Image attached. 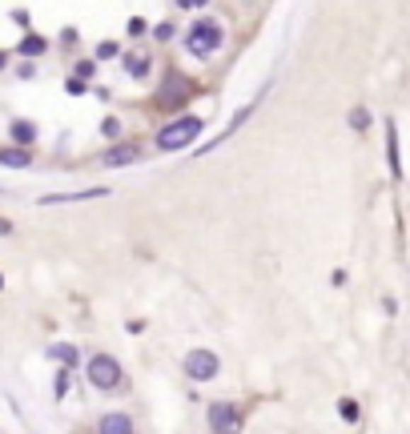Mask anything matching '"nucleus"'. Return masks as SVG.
I'll use <instances>...</instances> for the list:
<instances>
[{
	"mask_svg": "<svg viewBox=\"0 0 410 434\" xmlns=\"http://www.w3.org/2000/svg\"><path fill=\"white\" fill-rule=\"evenodd\" d=\"M201 129H205L201 117H177V121H169L161 133H157V149H161V153L186 149V145H193V141L201 137Z\"/></svg>",
	"mask_w": 410,
	"mask_h": 434,
	"instance_id": "obj_1",
	"label": "nucleus"
},
{
	"mask_svg": "<svg viewBox=\"0 0 410 434\" xmlns=\"http://www.w3.org/2000/svg\"><path fill=\"white\" fill-rule=\"evenodd\" d=\"M217 45H222V25L217 21H198V25L186 28V49L193 57H210V52H217Z\"/></svg>",
	"mask_w": 410,
	"mask_h": 434,
	"instance_id": "obj_2",
	"label": "nucleus"
},
{
	"mask_svg": "<svg viewBox=\"0 0 410 434\" xmlns=\"http://www.w3.org/2000/svg\"><path fill=\"white\" fill-rule=\"evenodd\" d=\"M85 374H89V382L97 386V390H117L121 386V362L117 358H109V354H93L89 358V366H85Z\"/></svg>",
	"mask_w": 410,
	"mask_h": 434,
	"instance_id": "obj_3",
	"label": "nucleus"
},
{
	"mask_svg": "<svg viewBox=\"0 0 410 434\" xmlns=\"http://www.w3.org/2000/svg\"><path fill=\"white\" fill-rule=\"evenodd\" d=\"M217 370H222V362L213 350H189L186 354V374L193 382H210V378H217Z\"/></svg>",
	"mask_w": 410,
	"mask_h": 434,
	"instance_id": "obj_4",
	"label": "nucleus"
},
{
	"mask_svg": "<svg viewBox=\"0 0 410 434\" xmlns=\"http://www.w3.org/2000/svg\"><path fill=\"white\" fill-rule=\"evenodd\" d=\"M109 189H81V193H49L40 198V205H73V201H89V198H105Z\"/></svg>",
	"mask_w": 410,
	"mask_h": 434,
	"instance_id": "obj_5",
	"label": "nucleus"
},
{
	"mask_svg": "<svg viewBox=\"0 0 410 434\" xmlns=\"http://www.w3.org/2000/svg\"><path fill=\"white\" fill-rule=\"evenodd\" d=\"M210 426L213 430H234L237 426V410L229 406V402H217V406L210 410Z\"/></svg>",
	"mask_w": 410,
	"mask_h": 434,
	"instance_id": "obj_6",
	"label": "nucleus"
},
{
	"mask_svg": "<svg viewBox=\"0 0 410 434\" xmlns=\"http://www.w3.org/2000/svg\"><path fill=\"white\" fill-rule=\"evenodd\" d=\"M181 97H189V81H186V76H169L165 88H161V101H165V105H177Z\"/></svg>",
	"mask_w": 410,
	"mask_h": 434,
	"instance_id": "obj_7",
	"label": "nucleus"
},
{
	"mask_svg": "<svg viewBox=\"0 0 410 434\" xmlns=\"http://www.w3.org/2000/svg\"><path fill=\"white\" fill-rule=\"evenodd\" d=\"M137 161V149L133 145H117V149L105 153V165H133Z\"/></svg>",
	"mask_w": 410,
	"mask_h": 434,
	"instance_id": "obj_8",
	"label": "nucleus"
},
{
	"mask_svg": "<svg viewBox=\"0 0 410 434\" xmlns=\"http://www.w3.org/2000/svg\"><path fill=\"white\" fill-rule=\"evenodd\" d=\"M101 430L105 434H129L133 430V422L125 418V414H109V418H101Z\"/></svg>",
	"mask_w": 410,
	"mask_h": 434,
	"instance_id": "obj_9",
	"label": "nucleus"
},
{
	"mask_svg": "<svg viewBox=\"0 0 410 434\" xmlns=\"http://www.w3.org/2000/svg\"><path fill=\"white\" fill-rule=\"evenodd\" d=\"M386 153H390V173L402 177V165H398V133L394 129H386Z\"/></svg>",
	"mask_w": 410,
	"mask_h": 434,
	"instance_id": "obj_10",
	"label": "nucleus"
},
{
	"mask_svg": "<svg viewBox=\"0 0 410 434\" xmlns=\"http://www.w3.org/2000/svg\"><path fill=\"white\" fill-rule=\"evenodd\" d=\"M0 165H8V169H25V165H28V153H21V149H4V153H0Z\"/></svg>",
	"mask_w": 410,
	"mask_h": 434,
	"instance_id": "obj_11",
	"label": "nucleus"
},
{
	"mask_svg": "<svg viewBox=\"0 0 410 434\" xmlns=\"http://www.w3.org/2000/svg\"><path fill=\"white\" fill-rule=\"evenodd\" d=\"M13 137H16V141H21V145H28V141L37 137V129H33V125H28V121H16V125H13Z\"/></svg>",
	"mask_w": 410,
	"mask_h": 434,
	"instance_id": "obj_12",
	"label": "nucleus"
},
{
	"mask_svg": "<svg viewBox=\"0 0 410 434\" xmlns=\"http://www.w3.org/2000/svg\"><path fill=\"white\" fill-rule=\"evenodd\" d=\"M21 52H28V57H40V52H45V40H40V37L21 40Z\"/></svg>",
	"mask_w": 410,
	"mask_h": 434,
	"instance_id": "obj_13",
	"label": "nucleus"
},
{
	"mask_svg": "<svg viewBox=\"0 0 410 434\" xmlns=\"http://www.w3.org/2000/svg\"><path fill=\"white\" fill-rule=\"evenodd\" d=\"M338 414L346 422H358V402H346V398H342V402H338Z\"/></svg>",
	"mask_w": 410,
	"mask_h": 434,
	"instance_id": "obj_14",
	"label": "nucleus"
},
{
	"mask_svg": "<svg viewBox=\"0 0 410 434\" xmlns=\"http://www.w3.org/2000/svg\"><path fill=\"white\" fill-rule=\"evenodd\" d=\"M129 73H133V76H145V73H149L145 57H129Z\"/></svg>",
	"mask_w": 410,
	"mask_h": 434,
	"instance_id": "obj_15",
	"label": "nucleus"
},
{
	"mask_svg": "<svg viewBox=\"0 0 410 434\" xmlns=\"http://www.w3.org/2000/svg\"><path fill=\"white\" fill-rule=\"evenodd\" d=\"M52 358H61V362H73V346H57V350H52Z\"/></svg>",
	"mask_w": 410,
	"mask_h": 434,
	"instance_id": "obj_16",
	"label": "nucleus"
},
{
	"mask_svg": "<svg viewBox=\"0 0 410 434\" xmlns=\"http://www.w3.org/2000/svg\"><path fill=\"white\" fill-rule=\"evenodd\" d=\"M181 8H198V4H205V0H177Z\"/></svg>",
	"mask_w": 410,
	"mask_h": 434,
	"instance_id": "obj_17",
	"label": "nucleus"
},
{
	"mask_svg": "<svg viewBox=\"0 0 410 434\" xmlns=\"http://www.w3.org/2000/svg\"><path fill=\"white\" fill-rule=\"evenodd\" d=\"M0 290H4V278H0Z\"/></svg>",
	"mask_w": 410,
	"mask_h": 434,
	"instance_id": "obj_18",
	"label": "nucleus"
}]
</instances>
